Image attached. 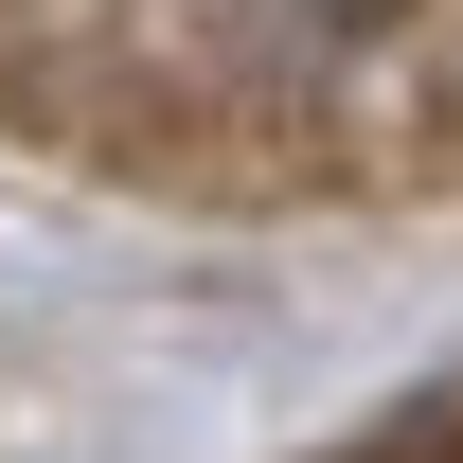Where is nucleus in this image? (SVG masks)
<instances>
[{"instance_id":"1","label":"nucleus","mask_w":463,"mask_h":463,"mask_svg":"<svg viewBox=\"0 0 463 463\" xmlns=\"http://www.w3.org/2000/svg\"><path fill=\"white\" fill-rule=\"evenodd\" d=\"M374 463H463V410H428V428H410V446H374Z\"/></svg>"}]
</instances>
